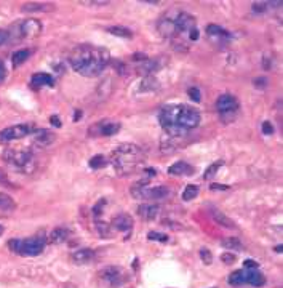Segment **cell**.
I'll use <instances>...</instances> for the list:
<instances>
[{
  "label": "cell",
  "instance_id": "obj_26",
  "mask_svg": "<svg viewBox=\"0 0 283 288\" xmlns=\"http://www.w3.org/2000/svg\"><path fill=\"white\" fill-rule=\"evenodd\" d=\"M32 85L40 88V87H53V77L50 74H45V72H39V74H34L32 75Z\"/></svg>",
  "mask_w": 283,
  "mask_h": 288
},
{
  "label": "cell",
  "instance_id": "obj_3",
  "mask_svg": "<svg viewBox=\"0 0 283 288\" xmlns=\"http://www.w3.org/2000/svg\"><path fill=\"white\" fill-rule=\"evenodd\" d=\"M146 162L142 149L133 143H124L114 149L111 155V163L119 175H132L136 170H140Z\"/></svg>",
  "mask_w": 283,
  "mask_h": 288
},
{
  "label": "cell",
  "instance_id": "obj_49",
  "mask_svg": "<svg viewBox=\"0 0 283 288\" xmlns=\"http://www.w3.org/2000/svg\"><path fill=\"white\" fill-rule=\"evenodd\" d=\"M82 3H85V5H109V2H91V0H90V2H82Z\"/></svg>",
  "mask_w": 283,
  "mask_h": 288
},
{
  "label": "cell",
  "instance_id": "obj_7",
  "mask_svg": "<svg viewBox=\"0 0 283 288\" xmlns=\"http://www.w3.org/2000/svg\"><path fill=\"white\" fill-rule=\"evenodd\" d=\"M40 32H42L40 21H37V19H26V21H22V22H19V24L14 26L11 29V32H8V37L16 34L18 40H21V39H32V37H37Z\"/></svg>",
  "mask_w": 283,
  "mask_h": 288
},
{
  "label": "cell",
  "instance_id": "obj_37",
  "mask_svg": "<svg viewBox=\"0 0 283 288\" xmlns=\"http://www.w3.org/2000/svg\"><path fill=\"white\" fill-rule=\"evenodd\" d=\"M147 237H149V240H155V242H162V244H166L168 240V236L166 234H162V232H157V231H150L149 234H147Z\"/></svg>",
  "mask_w": 283,
  "mask_h": 288
},
{
  "label": "cell",
  "instance_id": "obj_22",
  "mask_svg": "<svg viewBox=\"0 0 283 288\" xmlns=\"http://www.w3.org/2000/svg\"><path fill=\"white\" fill-rule=\"evenodd\" d=\"M158 205H152V203H142V205L138 207V215H140L144 221H152L158 215Z\"/></svg>",
  "mask_w": 283,
  "mask_h": 288
},
{
  "label": "cell",
  "instance_id": "obj_15",
  "mask_svg": "<svg viewBox=\"0 0 283 288\" xmlns=\"http://www.w3.org/2000/svg\"><path fill=\"white\" fill-rule=\"evenodd\" d=\"M133 218L130 216L128 213H120L117 216L112 218V223H111V227L112 229H116L119 232H124V234H130L133 229Z\"/></svg>",
  "mask_w": 283,
  "mask_h": 288
},
{
  "label": "cell",
  "instance_id": "obj_16",
  "mask_svg": "<svg viewBox=\"0 0 283 288\" xmlns=\"http://www.w3.org/2000/svg\"><path fill=\"white\" fill-rule=\"evenodd\" d=\"M157 29L162 37L165 39H176V27H174V18L170 16H163L162 19L158 21Z\"/></svg>",
  "mask_w": 283,
  "mask_h": 288
},
{
  "label": "cell",
  "instance_id": "obj_42",
  "mask_svg": "<svg viewBox=\"0 0 283 288\" xmlns=\"http://www.w3.org/2000/svg\"><path fill=\"white\" fill-rule=\"evenodd\" d=\"M263 133L264 135H272L274 133V127H272V124L269 122V120H266V122H263Z\"/></svg>",
  "mask_w": 283,
  "mask_h": 288
},
{
  "label": "cell",
  "instance_id": "obj_38",
  "mask_svg": "<svg viewBox=\"0 0 283 288\" xmlns=\"http://www.w3.org/2000/svg\"><path fill=\"white\" fill-rule=\"evenodd\" d=\"M200 258H202V261L206 264V266H210V264L213 263V255H211V252L206 247L200 248Z\"/></svg>",
  "mask_w": 283,
  "mask_h": 288
},
{
  "label": "cell",
  "instance_id": "obj_5",
  "mask_svg": "<svg viewBox=\"0 0 283 288\" xmlns=\"http://www.w3.org/2000/svg\"><path fill=\"white\" fill-rule=\"evenodd\" d=\"M47 239L42 236H34L27 239H11L8 242V247L13 253L19 256H37L45 250Z\"/></svg>",
  "mask_w": 283,
  "mask_h": 288
},
{
  "label": "cell",
  "instance_id": "obj_47",
  "mask_svg": "<svg viewBox=\"0 0 283 288\" xmlns=\"http://www.w3.org/2000/svg\"><path fill=\"white\" fill-rule=\"evenodd\" d=\"M189 39L192 40V42H195L198 39V31H197V29H194V31L189 32Z\"/></svg>",
  "mask_w": 283,
  "mask_h": 288
},
{
  "label": "cell",
  "instance_id": "obj_8",
  "mask_svg": "<svg viewBox=\"0 0 283 288\" xmlns=\"http://www.w3.org/2000/svg\"><path fill=\"white\" fill-rule=\"evenodd\" d=\"M216 111L219 112L221 119L232 120L237 111H239V101H237V98L231 93L221 95L216 101Z\"/></svg>",
  "mask_w": 283,
  "mask_h": 288
},
{
  "label": "cell",
  "instance_id": "obj_36",
  "mask_svg": "<svg viewBox=\"0 0 283 288\" xmlns=\"http://www.w3.org/2000/svg\"><path fill=\"white\" fill-rule=\"evenodd\" d=\"M223 160H219V162H216V163H213V165H210L208 168H206V171H205V175H203V179H211L213 176L216 175L218 173V170L223 166Z\"/></svg>",
  "mask_w": 283,
  "mask_h": 288
},
{
  "label": "cell",
  "instance_id": "obj_44",
  "mask_svg": "<svg viewBox=\"0 0 283 288\" xmlns=\"http://www.w3.org/2000/svg\"><path fill=\"white\" fill-rule=\"evenodd\" d=\"M243 268L245 269H258V263L255 260H245L243 261Z\"/></svg>",
  "mask_w": 283,
  "mask_h": 288
},
{
  "label": "cell",
  "instance_id": "obj_51",
  "mask_svg": "<svg viewBox=\"0 0 283 288\" xmlns=\"http://www.w3.org/2000/svg\"><path fill=\"white\" fill-rule=\"evenodd\" d=\"M282 248H283V245L280 244V245H277V247H275V252H277V253H282Z\"/></svg>",
  "mask_w": 283,
  "mask_h": 288
},
{
  "label": "cell",
  "instance_id": "obj_29",
  "mask_svg": "<svg viewBox=\"0 0 283 288\" xmlns=\"http://www.w3.org/2000/svg\"><path fill=\"white\" fill-rule=\"evenodd\" d=\"M227 284L232 287H242L245 285V271L243 269H237L234 271L227 279Z\"/></svg>",
  "mask_w": 283,
  "mask_h": 288
},
{
  "label": "cell",
  "instance_id": "obj_9",
  "mask_svg": "<svg viewBox=\"0 0 283 288\" xmlns=\"http://www.w3.org/2000/svg\"><path fill=\"white\" fill-rule=\"evenodd\" d=\"M120 122L119 120H112V119H103L98 120L93 125H91L87 133L90 136H112L117 135L120 132Z\"/></svg>",
  "mask_w": 283,
  "mask_h": 288
},
{
  "label": "cell",
  "instance_id": "obj_21",
  "mask_svg": "<svg viewBox=\"0 0 283 288\" xmlns=\"http://www.w3.org/2000/svg\"><path fill=\"white\" fill-rule=\"evenodd\" d=\"M72 261L75 264H88L95 260V250L91 248H79L72 253Z\"/></svg>",
  "mask_w": 283,
  "mask_h": 288
},
{
  "label": "cell",
  "instance_id": "obj_50",
  "mask_svg": "<svg viewBox=\"0 0 283 288\" xmlns=\"http://www.w3.org/2000/svg\"><path fill=\"white\" fill-rule=\"evenodd\" d=\"M80 116H82L80 111H77V114H74V122H77V120L80 119Z\"/></svg>",
  "mask_w": 283,
  "mask_h": 288
},
{
  "label": "cell",
  "instance_id": "obj_19",
  "mask_svg": "<svg viewBox=\"0 0 283 288\" xmlns=\"http://www.w3.org/2000/svg\"><path fill=\"white\" fill-rule=\"evenodd\" d=\"M245 271V285L251 287H263L266 284V277L258 269H243Z\"/></svg>",
  "mask_w": 283,
  "mask_h": 288
},
{
  "label": "cell",
  "instance_id": "obj_31",
  "mask_svg": "<svg viewBox=\"0 0 283 288\" xmlns=\"http://www.w3.org/2000/svg\"><path fill=\"white\" fill-rule=\"evenodd\" d=\"M282 2H256L251 6H253L255 13H266L267 10H271L272 6H280Z\"/></svg>",
  "mask_w": 283,
  "mask_h": 288
},
{
  "label": "cell",
  "instance_id": "obj_48",
  "mask_svg": "<svg viewBox=\"0 0 283 288\" xmlns=\"http://www.w3.org/2000/svg\"><path fill=\"white\" fill-rule=\"evenodd\" d=\"M50 120H51V124L55 125V127H59V125H61V122H59V117H58V116H51V117H50Z\"/></svg>",
  "mask_w": 283,
  "mask_h": 288
},
{
  "label": "cell",
  "instance_id": "obj_14",
  "mask_svg": "<svg viewBox=\"0 0 283 288\" xmlns=\"http://www.w3.org/2000/svg\"><path fill=\"white\" fill-rule=\"evenodd\" d=\"M55 140H56V135L47 130V128H37L32 133V146H35V149L48 147L50 144L55 143Z\"/></svg>",
  "mask_w": 283,
  "mask_h": 288
},
{
  "label": "cell",
  "instance_id": "obj_39",
  "mask_svg": "<svg viewBox=\"0 0 283 288\" xmlns=\"http://www.w3.org/2000/svg\"><path fill=\"white\" fill-rule=\"evenodd\" d=\"M235 260H237V256H235L234 253H229V252H226V253L221 255V261H223L224 264H234V263H235Z\"/></svg>",
  "mask_w": 283,
  "mask_h": 288
},
{
  "label": "cell",
  "instance_id": "obj_45",
  "mask_svg": "<svg viewBox=\"0 0 283 288\" xmlns=\"http://www.w3.org/2000/svg\"><path fill=\"white\" fill-rule=\"evenodd\" d=\"M253 83H255V87L263 88V87H266V85H267V79H266V77H259V79H255V80H253Z\"/></svg>",
  "mask_w": 283,
  "mask_h": 288
},
{
  "label": "cell",
  "instance_id": "obj_2",
  "mask_svg": "<svg viewBox=\"0 0 283 288\" xmlns=\"http://www.w3.org/2000/svg\"><path fill=\"white\" fill-rule=\"evenodd\" d=\"M111 63V53L96 45H79L69 55V64L83 77H98Z\"/></svg>",
  "mask_w": 283,
  "mask_h": 288
},
{
  "label": "cell",
  "instance_id": "obj_24",
  "mask_svg": "<svg viewBox=\"0 0 283 288\" xmlns=\"http://www.w3.org/2000/svg\"><path fill=\"white\" fill-rule=\"evenodd\" d=\"M69 236H71V232H69L67 227H63V226H59V227H55L51 232H50V236H48V242L50 244H63V242H66L69 239Z\"/></svg>",
  "mask_w": 283,
  "mask_h": 288
},
{
  "label": "cell",
  "instance_id": "obj_34",
  "mask_svg": "<svg viewBox=\"0 0 283 288\" xmlns=\"http://www.w3.org/2000/svg\"><path fill=\"white\" fill-rule=\"evenodd\" d=\"M51 8V5L47 3H26L22 5V11H47Z\"/></svg>",
  "mask_w": 283,
  "mask_h": 288
},
{
  "label": "cell",
  "instance_id": "obj_6",
  "mask_svg": "<svg viewBox=\"0 0 283 288\" xmlns=\"http://www.w3.org/2000/svg\"><path fill=\"white\" fill-rule=\"evenodd\" d=\"M135 199H144V200H162L170 195V189L166 186H150L147 181H140L132 186L130 189Z\"/></svg>",
  "mask_w": 283,
  "mask_h": 288
},
{
  "label": "cell",
  "instance_id": "obj_25",
  "mask_svg": "<svg viewBox=\"0 0 283 288\" xmlns=\"http://www.w3.org/2000/svg\"><path fill=\"white\" fill-rule=\"evenodd\" d=\"M211 218L215 219L216 224H219V226L227 227V229H235V223L229 216H226L221 210H216V208L211 210Z\"/></svg>",
  "mask_w": 283,
  "mask_h": 288
},
{
  "label": "cell",
  "instance_id": "obj_46",
  "mask_svg": "<svg viewBox=\"0 0 283 288\" xmlns=\"http://www.w3.org/2000/svg\"><path fill=\"white\" fill-rule=\"evenodd\" d=\"M210 189H211V191H216V189H218V191H227L229 186H224V184H211Z\"/></svg>",
  "mask_w": 283,
  "mask_h": 288
},
{
  "label": "cell",
  "instance_id": "obj_4",
  "mask_svg": "<svg viewBox=\"0 0 283 288\" xmlns=\"http://www.w3.org/2000/svg\"><path fill=\"white\" fill-rule=\"evenodd\" d=\"M3 160L21 173H30L35 166L34 152L30 149H5Z\"/></svg>",
  "mask_w": 283,
  "mask_h": 288
},
{
  "label": "cell",
  "instance_id": "obj_23",
  "mask_svg": "<svg viewBox=\"0 0 283 288\" xmlns=\"http://www.w3.org/2000/svg\"><path fill=\"white\" fill-rule=\"evenodd\" d=\"M158 88H160V83L154 75H146V77L140 82L138 92L140 93H152V92H157Z\"/></svg>",
  "mask_w": 283,
  "mask_h": 288
},
{
  "label": "cell",
  "instance_id": "obj_40",
  "mask_svg": "<svg viewBox=\"0 0 283 288\" xmlns=\"http://www.w3.org/2000/svg\"><path fill=\"white\" fill-rule=\"evenodd\" d=\"M104 205H106V199H101V200H99V202L96 203V205L93 207V215H95V218H98L99 215L103 213Z\"/></svg>",
  "mask_w": 283,
  "mask_h": 288
},
{
  "label": "cell",
  "instance_id": "obj_18",
  "mask_svg": "<svg viewBox=\"0 0 283 288\" xmlns=\"http://www.w3.org/2000/svg\"><path fill=\"white\" fill-rule=\"evenodd\" d=\"M168 173L173 176H192L195 173V168L187 162H176L168 168Z\"/></svg>",
  "mask_w": 283,
  "mask_h": 288
},
{
  "label": "cell",
  "instance_id": "obj_28",
  "mask_svg": "<svg viewBox=\"0 0 283 288\" xmlns=\"http://www.w3.org/2000/svg\"><path fill=\"white\" fill-rule=\"evenodd\" d=\"M221 245H223L226 250H235V252H242L243 250V244L240 242L239 237H226L221 240Z\"/></svg>",
  "mask_w": 283,
  "mask_h": 288
},
{
  "label": "cell",
  "instance_id": "obj_12",
  "mask_svg": "<svg viewBox=\"0 0 283 288\" xmlns=\"http://www.w3.org/2000/svg\"><path fill=\"white\" fill-rule=\"evenodd\" d=\"M206 35H208L210 42L215 45V47H219L223 48L224 45H227V42L231 40V32L226 31L221 26H216V24H208L206 26Z\"/></svg>",
  "mask_w": 283,
  "mask_h": 288
},
{
  "label": "cell",
  "instance_id": "obj_10",
  "mask_svg": "<svg viewBox=\"0 0 283 288\" xmlns=\"http://www.w3.org/2000/svg\"><path fill=\"white\" fill-rule=\"evenodd\" d=\"M37 130L34 124L26 122V124H18L5 128V130L0 132V140L2 141H14V140H21L26 138V136L32 135Z\"/></svg>",
  "mask_w": 283,
  "mask_h": 288
},
{
  "label": "cell",
  "instance_id": "obj_30",
  "mask_svg": "<svg viewBox=\"0 0 283 288\" xmlns=\"http://www.w3.org/2000/svg\"><path fill=\"white\" fill-rule=\"evenodd\" d=\"M109 34L112 35H117V37H124V39H132L133 37V32L130 31L127 27H122V26H112V27H108L106 29Z\"/></svg>",
  "mask_w": 283,
  "mask_h": 288
},
{
  "label": "cell",
  "instance_id": "obj_41",
  "mask_svg": "<svg viewBox=\"0 0 283 288\" xmlns=\"http://www.w3.org/2000/svg\"><path fill=\"white\" fill-rule=\"evenodd\" d=\"M189 96L190 98H192V101H195V103H198V101H200V90H198V88H195V87H190L189 88Z\"/></svg>",
  "mask_w": 283,
  "mask_h": 288
},
{
  "label": "cell",
  "instance_id": "obj_43",
  "mask_svg": "<svg viewBox=\"0 0 283 288\" xmlns=\"http://www.w3.org/2000/svg\"><path fill=\"white\" fill-rule=\"evenodd\" d=\"M5 79H6V67L3 61H0V85L5 82Z\"/></svg>",
  "mask_w": 283,
  "mask_h": 288
},
{
  "label": "cell",
  "instance_id": "obj_11",
  "mask_svg": "<svg viewBox=\"0 0 283 288\" xmlns=\"http://www.w3.org/2000/svg\"><path fill=\"white\" fill-rule=\"evenodd\" d=\"M99 279L106 282L109 287L112 288H117L120 285H124L127 282V272L119 268V266H108L99 271Z\"/></svg>",
  "mask_w": 283,
  "mask_h": 288
},
{
  "label": "cell",
  "instance_id": "obj_33",
  "mask_svg": "<svg viewBox=\"0 0 283 288\" xmlns=\"http://www.w3.org/2000/svg\"><path fill=\"white\" fill-rule=\"evenodd\" d=\"M95 227H96V232H98L103 239H109V237H111V231H112L111 224L104 223V221H96Z\"/></svg>",
  "mask_w": 283,
  "mask_h": 288
},
{
  "label": "cell",
  "instance_id": "obj_20",
  "mask_svg": "<svg viewBox=\"0 0 283 288\" xmlns=\"http://www.w3.org/2000/svg\"><path fill=\"white\" fill-rule=\"evenodd\" d=\"M16 210V202H14L8 194L0 192V218L10 216Z\"/></svg>",
  "mask_w": 283,
  "mask_h": 288
},
{
  "label": "cell",
  "instance_id": "obj_53",
  "mask_svg": "<svg viewBox=\"0 0 283 288\" xmlns=\"http://www.w3.org/2000/svg\"><path fill=\"white\" fill-rule=\"evenodd\" d=\"M213 288H216V287H213Z\"/></svg>",
  "mask_w": 283,
  "mask_h": 288
},
{
  "label": "cell",
  "instance_id": "obj_1",
  "mask_svg": "<svg viewBox=\"0 0 283 288\" xmlns=\"http://www.w3.org/2000/svg\"><path fill=\"white\" fill-rule=\"evenodd\" d=\"M200 112L187 104H166L158 114L160 125L165 135L171 138H184V136L200 124Z\"/></svg>",
  "mask_w": 283,
  "mask_h": 288
},
{
  "label": "cell",
  "instance_id": "obj_35",
  "mask_svg": "<svg viewBox=\"0 0 283 288\" xmlns=\"http://www.w3.org/2000/svg\"><path fill=\"white\" fill-rule=\"evenodd\" d=\"M197 195H198V186L189 184V186L184 189V192H182V199H184L186 202H189V200H194Z\"/></svg>",
  "mask_w": 283,
  "mask_h": 288
},
{
  "label": "cell",
  "instance_id": "obj_13",
  "mask_svg": "<svg viewBox=\"0 0 283 288\" xmlns=\"http://www.w3.org/2000/svg\"><path fill=\"white\" fill-rule=\"evenodd\" d=\"M174 27H176V37H179L181 34H189L190 31H194L195 27V18L190 16L189 13H176L174 14Z\"/></svg>",
  "mask_w": 283,
  "mask_h": 288
},
{
  "label": "cell",
  "instance_id": "obj_27",
  "mask_svg": "<svg viewBox=\"0 0 283 288\" xmlns=\"http://www.w3.org/2000/svg\"><path fill=\"white\" fill-rule=\"evenodd\" d=\"M32 55V51L24 48V50H18V51H14L13 53V56H11V61H13V67H19L22 63H26L29 56Z\"/></svg>",
  "mask_w": 283,
  "mask_h": 288
},
{
  "label": "cell",
  "instance_id": "obj_32",
  "mask_svg": "<svg viewBox=\"0 0 283 288\" xmlns=\"http://www.w3.org/2000/svg\"><path fill=\"white\" fill-rule=\"evenodd\" d=\"M108 163H109L108 158H106L104 155H95V157H91V160L88 162L91 170H101V168H104V166L108 165Z\"/></svg>",
  "mask_w": 283,
  "mask_h": 288
},
{
  "label": "cell",
  "instance_id": "obj_52",
  "mask_svg": "<svg viewBox=\"0 0 283 288\" xmlns=\"http://www.w3.org/2000/svg\"><path fill=\"white\" fill-rule=\"evenodd\" d=\"M2 232H3V227H2V226H0V234H2Z\"/></svg>",
  "mask_w": 283,
  "mask_h": 288
},
{
  "label": "cell",
  "instance_id": "obj_54",
  "mask_svg": "<svg viewBox=\"0 0 283 288\" xmlns=\"http://www.w3.org/2000/svg\"><path fill=\"white\" fill-rule=\"evenodd\" d=\"M0 141H2V140H0Z\"/></svg>",
  "mask_w": 283,
  "mask_h": 288
},
{
  "label": "cell",
  "instance_id": "obj_17",
  "mask_svg": "<svg viewBox=\"0 0 283 288\" xmlns=\"http://www.w3.org/2000/svg\"><path fill=\"white\" fill-rule=\"evenodd\" d=\"M162 66H163L162 59H158V58H146V59H142L140 66H138V71L142 72V74H146V75H152L154 72L160 71V67H162Z\"/></svg>",
  "mask_w": 283,
  "mask_h": 288
}]
</instances>
